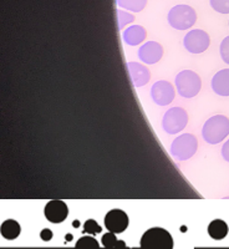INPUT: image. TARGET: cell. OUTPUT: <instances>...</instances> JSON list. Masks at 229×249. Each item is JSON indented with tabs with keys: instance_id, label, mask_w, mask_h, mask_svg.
Masks as SVG:
<instances>
[{
	"instance_id": "10",
	"label": "cell",
	"mask_w": 229,
	"mask_h": 249,
	"mask_svg": "<svg viewBox=\"0 0 229 249\" xmlns=\"http://www.w3.org/2000/svg\"><path fill=\"white\" fill-rule=\"evenodd\" d=\"M44 214H45L46 219L51 223H61L68 217L69 208L65 202L60 201V199H54V201H50L46 204Z\"/></svg>"
},
{
	"instance_id": "9",
	"label": "cell",
	"mask_w": 229,
	"mask_h": 249,
	"mask_svg": "<svg viewBox=\"0 0 229 249\" xmlns=\"http://www.w3.org/2000/svg\"><path fill=\"white\" fill-rule=\"evenodd\" d=\"M128 215L121 210H111L105 217V227L108 232L115 234L122 233L127 230L128 227Z\"/></svg>"
},
{
	"instance_id": "23",
	"label": "cell",
	"mask_w": 229,
	"mask_h": 249,
	"mask_svg": "<svg viewBox=\"0 0 229 249\" xmlns=\"http://www.w3.org/2000/svg\"><path fill=\"white\" fill-rule=\"evenodd\" d=\"M221 56L223 59V61L226 64H229V36H227L226 39L222 41L221 44Z\"/></svg>"
},
{
	"instance_id": "16",
	"label": "cell",
	"mask_w": 229,
	"mask_h": 249,
	"mask_svg": "<svg viewBox=\"0 0 229 249\" xmlns=\"http://www.w3.org/2000/svg\"><path fill=\"white\" fill-rule=\"evenodd\" d=\"M228 224L224 221H222V219H214L208 226V234L211 235L212 239H215V241L224 239L227 234H228Z\"/></svg>"
},
{
	"instance_id": "25",
	"label": "cell",
	"mask_w": 229,
	"mask_h": 249,
	"mask_svg": "<svg viewBox=\"0 0 229 249\" xmlns=\"http://www.w3.org/2000/svg\"><path fill=\"white\" fill-rule=\"evenodd\" d=\"M222 156H223V159L227 162H229V140L223 144V147H222Z\"/></svg>"
},
{
	"instance_id": "7",
	"label": "cell",
	"mask_w": 229,
	"mask_h": 249,
	"mask_svg": "<svg viewBox=\"0 0 229 249\" xmlns=\"http://www.w3.org/2000/svg\"><path fill=\"white\" fill-rule=\"evenodd\" d=\"M183 43L184 48L190 53H192V54H201V53H204L208 49V46H210L211 37L204 30L194 29V30H191L190 33H187Z\"/></svg>"
},
{
	"instance_id": "13",
	"label": "cell",
	"mask_w": 229,
	"mask_h": 249,
	"mask_svg": "<svg viewBox=\"0 0 229 249\" xmlns=\"http://www.w3.org/2000/svg\"><path fill=\"white\" fill-rule=\"evenodd\" d=\"M212 89L219 96H229V69L218 71L213 76Z\"/></svg>"
},
{
	"instance_id": "12",
	"label": "cell",
	"mask_w": 229,
	"mask_h": 249,
	"mask_svg": "<svg viewBox=\"0 0 229 249\" xmlns=\"http://www.w3.org/2000/svg\"><path fill=\"white\" fill-rule=\"evenodd\" d=\"M127 69L133 85L136 86V88L144 86L150 81V71H148V69L146 66L142 65V64H139V62H128Z\"/></svg>"
},
{
	"instance_id": "21",
	"label": "cell",
	"mask_w": 229,
	"mask_h": 249,
	"mask_svg": "<svg viewBox=\"0 0 229 249\" xmlns=\"http://www.w3.org/2000/svg\"><path fill=\"white\" fill-rule=\"evenodd\" d=\"M102 228L95 219H88L84 224V232L88 234H99L101 233Z\"/></svg>"
},
{
	"instance_id": "14",
	"label": "cell",
	"mask_w": 229,
	"mask_h": 249,
	"mask_svg": "<svg viewBox=\"0 0 229 249\" xmlns=\"http://www.w3.org/2000/svg\"><path fill=\"white\" fill-rule=\"evenodd\" d=\"M146 35H147V33H146L143 26L132 25L123 31L122 37L126 41V44H128L131 46H136L146 39Z\"/></svg>"
},
{
	"instance_id": "8",
	"label": "cell",
	"mask_w": 229,
	"mask_h": 249,
	"mask_svg": "<svg viewBox=\"0 0 229 249\" xmlns=\"http://www.w3.org/2000/svg\"><path fill=\"white\" fill-rule=\"evenodd\" d=\"M151 97L159 106H167L175 100V88L168 81H157L151 89Z\"/></svg>"
},
{
	"instance_id": "22",
	"label": "cell",
	"mask_w": 229,
	"mask_h": 249,
	"mask_svg": "<svg viewBox=\"0 0 229 249\" xmlns=\"http://www.w3.org/2000/svg\"><path fill=\"white\" fill-rule=\"evenodd\" d=\"M117 17H119V28L122 29L126 24L131 23L135 20V17L130 13H124L122 10H117Z\"/></svg>"
},
{
	"instance_id": "11",
	"label": "cell",
	"mask_w": 229,
	"mask_h": 249,
	"mask_svg": "<svg viewBox=\"0 0 229 249\" xmlns=\"http://www.w3.org/2000/svg\"><path fill=\"white\" fill-rule=\"evenodd\" d=\"M163 55V48L161 44L156 43V41H147L146 44L140 48L139 57L146 64H156L162 59Z\"/></svg>"
},
{
	"instance_id": "18",
	"label": "cell",
	"mask_w": 229,
	"mask_h": 249,
	"mask_svg": "<svg viewBox=\"0 0 229 249\" xmlns=\"http://www.w3.org/2000/svg\"><path fill=\"white\" fill-rule=\"evenodd\" d=\"M102 246L105 247V248L108 249H113V248H120V247H126V243L122 241H119L115 235V233L108 232L106 234L102 235Z\"/></svg>"
},
{
	"instance_id": "2",
	"label": "cell",
	"mask_w": 229,
	"mask_h": 249,
	"mask_svg": "<svg viewBox=\"0 0 229 249\" xmlns=\"http://www.w3.org/2000/svg\"><path fill=\"white\" fill-rule=\"evenodd\" d=\"M140 246L144 249H172L173 238L166 230L155 227L143 233Z\"/></svg>"
},
{
	"instance_id": "26",
	"label": "cell",
	"mask_w": 229,
	"mask_h": 249,
	"mask_svg": "<svg viewBox=\"0 0 229 249\" xmlns=\"http://www.w3.org/2000/svg\"><path fill=\"white\" fill-rule=\"evenodd\" d=\"M66 238H68V241H71V238H72V235H66Z\"/></svg>"
},
{
	"instance_id": "15",
	"label": "cell",
	"mask_w": 229,
	"mask_h": 249,
	"mask_svg": "<svg viewBox=\"0 0 229 249\" xmlns=\"http://www.w3.org/2000/svg\"><path fill=\"white\" fill-rule=\"evenodd\" d=\"M21 232V227L15 219H6L3 222L1 227H0V233L5 239L9 241H14L20 235Z\"/></svg>"
},
{
	"instance_id": "20",
	"label": "cell",
	"mask_w": 229,
	"mask_h": 249,
	"mask_svg": "<svg viewBox=\"0 0 229 249\" xmlns=\"http://www.w3.org/2000/svg\"><path fill=\"white\" fill-rule=\"evenodd\" d=\"M211 6L221 14H229V0H211Z\"/></svg>"
},
{
	"instance_id": "5",
	"label": "cell",
	"mask_w": 229,
	"mask_h": 249,
	"mask_svg": "<svg viewBox=\"0 0 229 249\" xmlns=\"http://www.w3.org/2000/svg\"><path fill=\"white\" fill-rule=\"evenodd\" d=\"M198 150V141L192 133H184L175 140L171 144V155L178 161L190 160Z\"/></svg>"
},
{
	"instance_id": "4",
	"label": "cell",
	"mask_w": 229,
	"mask_h": 249,
	"mask_svg": "<svg viewBox=\"0 0 229 249\" xmlns=\"http://www.w3.org/2000/svg\"><path fill=\"white\" fill-rule=\"evenodd\" d=\"M176 88L182 97L191 99L201 91L202 80L194 71L183 70L176 76Z\"/></svg>"
},
{
	"instance_id": "17",
	"label": "cell",
	"mask_w": 229,
	"mask_h": 249,
	"mask_svg": "<svg viewBox=\"0 0 229 249\" xmlns=\"http://www.w3.org/2000/svg\"><path fill=\"white\" fill-rule=\"evenodd\" d=\"M117 4L120 8H123L133 13H139L143 10L147 4V0H117Z\"/></svg>"
},
{
	"instance_id": "1",
	"label": "cell",
	"mask_w": 229,
	"mask_h": 249,
	"mask_svg": "<svg viewBox=\"0 0 229 249\" xmlns=\"http://www.w3.org/2000/svg\"><path fill=\"white\" fill-rule=\"evenodd\" d=\"M204 141L211 144H217L229 135V119L223 115H215L207 120L202 130Z\"/></svg>"
},
{
	"instance_id": "3",
	"label": "cell",
	"mask_w": 229,
	"mask_h": 249,
	"mask_svg": "<svg viewBox=\"0 0 229 249\" xmlns=\"http://www.w3.org/2000/svg\"><path fill=\"white\" fill-rule=\"evenodd\" d=\"M168 23L173 29L177 30H187L194 25L197 20V14L194 9L186 4L176 5L168 13Z\"/></svg>"
},
{
	"instance_id": "6",
	"label": "cell",
	"mask_w": 229,
	"mask_h": 249,
	"mask_svg": "<svg viewBox=\"0 0 229 249\" xmlns=\"http://www.w3.org/2000/svg\"><path fill=\"white\" fill-rule=\"evenodd\" d=\"M188 124V115L182 107H172L164 113L162 120L163 130L170 135H176L184 130Z\"/></svg>"
},
{
	"instance_id": "19",
	"label": "cell",
	"mask_w": 229,
	"mask_h": 249,
	"mask_svg": "<svg viewBox=\"0 0 229 249\" xmlns=\"http://www.w3.org/2000/svg\"><path fill=\"white\" fill-rule=\"evenodd\" d=\"M99 242L93 237H90V235L81 237L76 242V248H99Z\"/></svg>"
},
{
	"instance_id": "24",
	"label": "cell",
	"mask_w": 229,
	"mask_h": 249,
	"mask_svg": "<svg viewBox=\"0 0 229 249\" xmlns=\"http://www.w3.org/2000/svg\"><path fill=\"white\" fill-rule=\"evenodd\" d=\"M40 237H41L43 241L49 242L51 241V238H53V232H51L50 230H48V228H45V230H43L40 232Z\"/></svg>"
}]
</instances>
